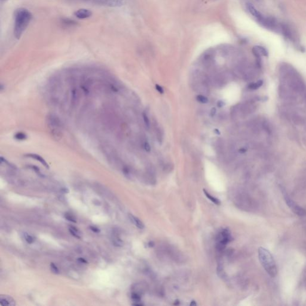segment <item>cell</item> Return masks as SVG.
I'll list each match as a JSON object with an SVG mask.
<instances>
[{"instance_id":"1","label":"cell","mask_w":306,"mask_h":306,"mask_svg":"<svg viewBox=\"0 0 306 306\" xmlns=\"http://www.w3.org/2000/svg\"><path fill=\"white\" fill-rule=\"evenodd\" d=\"M14 35L19 40L29 25L32 19V14L27 9L19 8L14 12Z\"/></svg>"},{"instance_id":"2","label":"cell","mask_w":306,"mask_h":306,"mask_svg":"<svg viewBox=\"0 0 306 306\" xmlns=\"http://www.w3.org/2000/svg\"><path fill=\"white\" fill-rule=\"evenodd\" d=\"M259 260L267 273L271 278L276 276L278 273L277 266L275 261L270 252L264 248L258 249Z\"/></svg>"},{"instance_id":"3","label":"cell","mask_w":306,"mask_h":306,"mask_svg":"<svg viewBox=\"0 0 306 306\" xmlns=\"http://www.w3.org/2000/svg\"><path fill=\"white\" fill-rule=\"evenodd\" d=\"M233 240L231 233L228 229H223L220 231L216 238V248L219 251H222L227 243Z\"/></svg>"},{"instance_id":"4","label":"cell","mask_w":306,"mask_h":306,"mask_svg":"<svg viewBox=\"0 0 306 306\" xmlns=\"http://www.w3.org/2000/svg\"><path fill=\"white\" fill-rule=\"evenodd\" d=\"M258 22L261 26L266 28L267 29L276 32H281L282 24H280L276 19L273 17L263 16V17Z\"/></svg>"},{"instance_id":"5","label":"cell","mask_w":306,"mask_h":306,"mask_svg":"<svg viewBox=\"0 0 306 306\" xmlns=\"http://www.w3.org/2000/svg\"><path fill=\"white\" fill-rule=\"evenodd\" d=\"M283 193V195L284 196V199L289 208L291 209V211L298 216H305L306 215V211L303 208L300 207L296 203H295L293 200L291 199L288 195V194L283 190H282Z\"/></svg>"},{"instance_id":"6","label":"cell","mask_w":306,"mask_h":306,"mask_svg":"<svg viewBox=\"0 0 306 306\" xmlns=\"http://www.w3.org/2000/svg\"><path fill=\"white\" fill-rule=\"evenodd\" d=\"M93 4L111 7H118L123 6V0H82Z\"/></svg>"},{"instance_id":"7","label":"cell","mask_w":306,"mask_h":306,"mask_svg":"<svg viewBox=\"0 0 306 306\" xmlns=\"http://www.w3.org/2000/svg\"><path fill=\"white\" fill-rule=\"evenodd\" d=\"M281 33L288 40H291L293 42H297L298 37L296 32L293 28L286 24H282L281 26Z\"/></svg>"},{"instance_id":"8","label":"cell","mask_w":306,"mask_h":306,"mask_svg":"<svg viewBox=\"0 0 306 306\" xmlns=\"http://www.w3.org/2000/svg\"><path fill=\"white\" fill-rule=\"evenodd\" d=\"M48 123L49 124V127L51 129V131L54 136L56 137H59L60 135V129H61V124L60 121L58 119L54 117L53 116L49 117Z\"/></svg>"},{"instance_id":"9","label":"cell","mask_w":306,"mask_h":306,"mask_svg":"<svg viewBox=\"0 0 306 306\" xmlns=\"http://www.w3.org/2000/svg\"><path fill=\"white\" fill-rule=\"evenodd\" d=\"M253 54L258 59H260L261 56H267L268 52L266 48L261 46H255L253 47Z\"/></svg>"},{"instance_id":"10","label":"cell","mask_w":306,"mask_h":306,"mask_svg":"<svg viewBox=\"0 0 306 306\" xmlns=\"http://www.w3.org/2000/svg\"><path fill=\"white\" fill-rule=\"evenodd\" d=\"M74 15L77 18L79 19H85L91 17L92 15V12L89 9H80L75 12Z\"/></svg>"},{"instance_id":"11","label":"cell","mask_w":306,"mask_h":306,"mask_svg":"<svg viewBox=\"0 0 306 306\" xmlns=\"http://www.w3.org/2000/svg\"><path fill=\"white\" fill-rule=\"evenodd\" d=\"M0 304L2 306H14L16 305L15 301L10 296L1 295Z\"/></svg>"},{"instance_id":"12","label":"cell","mask_w":306,"mask_h":306,"mask_svg":"<svg viewBox=\"0 0 306 306\" xmlns=\"http://www.w3.org/2000/svg\"><path fill=\"white\" fill-rule=\"evenodd\" d=\"M247 9L249 13L253 15V16L257 20V21L260 20L263 17V15L259 11H258L256 8L251 3L247 4Z\"/></svg>"},{"instance_id":"13","label":"cell","mask_w":306,"mask_h":306,"mask_svg":"<svg viewBox=\"0 0 306 306\" xmlns=\"http://www.w3.org/2000/svg\"><path fill=\"white\" fill-rule=\"evenodd\" d=\"M25 157H28V158H31V159H34V160H36L37 161H39L40 163H41L46 168H49V166L47 164V163L46 161V160H44L42 157H41L40 156L38 155V154L30 153V154H25Z\"/></svg>"},{"instance_id":"14","label":"cell","mask_w":306,"mask_h":306,"mask_svg":"<svg viewBox=\"0 0 306 306\" xmlns=\"http://www.w3.org/2000/svg\"><path fill=\"white\" fill-rule=\"evenodd\" d=\"M129 218H130L131 222L138 228H139L140 229H143L144 228V224L138 218L133 216V215H131V214H130L129 215Z\"/></svg>"},{"instance_id":"15","label":"cell","mask_w":306,"mask_h":306,"mask_svg":"<svg viewBox=\"0 0 306 306\" xmlns=\"http://www.w3.org/2000/svg\"><path fill=\"white\" fill-rule=\"evenodd\" d=\"M203 192H204V194H205V196H206V197H207L208 199H209L212 202H213V203H215V205H219L221 204V201H220V200H219L217 198H216V197H215L212 196V195H211V194H209V193H208V191H207L205 189H203Z\"/></svg>"},{"instance_id":"16","label":"cell","mask_w":306,"mask_h":306,"mask_svg":"<svg viewBox=\"0 0 306 306\" xmlns=\"http://www.w3.org/2000/svg\"><path fill=\"white\" fill-rule=\"evenodd\" d=\"M263 84V81L262 80H259L256 83H251L248 86V88L251 90H256L258 88H260Z\"/></svg>"},{"instance_id":"17","label":"cell","mask_w":306,"mask_h":306,"mask_svg":"<svg viewBox=\"0 0 306 306\" xmlns=\"http://www.w3.org/2000/svg\"><path fill=\"white\" fill-rule=\"evenodd\" d=\"M69 231L70 233L76 238H77V239L81 238L80 232L76 227L73 226L70 227L69 228Z\"/></svg>"},{"instance_id":"18","label":"cell","mask_w":306,"mask_h":306,"mask_svg":"<svg viewBox=\"0 0 306 306\" xmlns=\"http://www.w3.org/2000/svg\"><path fill=\"white\" fill-rule=\"evenodd\" d=\"M112 241H113L114 245H116V246H121L123 245V241L116 234H114V237L112 238Z\"/></svg>"},{"instance_id":"19","label":"cell","mask_w":306,"mask_h":306,"mask_svg":"<svg viewBox=\"0 0 306 306\" xmlns=\"http://www.w3.org/2000/svg\"><path fill=\"white\" fill-rule=\"evenodd\" d=\"M62 23L64 25H68V26H73V25H76L77 24V22L75 20L70 19H63L62 20Z\"/></svg>"},{"instance_id":"20","label":"cell","mask_w":306,"mask_h":306,"mask_svg":"<svg viewBox=\"0 0 306 306\" xmlns=\"http://www.w3.org/2000/svg\"><path fill=\"white\" fill-rule=\"evenodd\" d=\"M14 138L17 140L22 141V140H25L27 138V135H25V133H22V132H17L14 135Z\"/></svg>"},{"instance_id":"21","label":"cell","mask_w":306,"mask_h":306,"mask_svg":"<svg viewBox=\"0 0 306 306\" xmlns=\"http://www.w3.org/2000/svg\"><path fill=\"white\" fill-rule=\"evenodd\" d=\"M197 100L202 104H206L208 102V98L203 95H198L197 96Z\"/></svg>"},{"instance_id":"22","label":"cell","mask_w":306,"mask_h":306,"mask_svg":"<svg viewBox=\"0 0 306 306\" xmlns=\"http://www.w3.org/2000/svg\"><path fill=\"white\" fill-rule=\"evenodd\" d=\"M131 297H132V299L133 300V301L135 302H140V300H141V295L138 293H132V295H131Z\"/></svg>"},{"instance_id":"23","label":"cell","mask_w":306,"mask_h":306,"mask_svg":"<svg viewBox=\"0 0 306 306\" xmlns=\"http://www.w3.org/2000/svg\"><path fill=\"white\" fill-rule=\"evenodd\" d=\"M24 236L25 239V240L27 241L28 243L31 244V243H32L34 241V238L32 236H30L29 234H28L27 233H24Z\"/></svg>"},{"instance_id":"24","label":"cell","mask_w":306,"mask_h":306,"mask_svg":"<svg viewBox=\"0 0 306 306\" xmlns=\"http://www.w3.org/2000/svg\"><path fill=\"white\" fill-rule=\"evenodd\" d=\"M65 218L67 219V220L69 221H71V222H73V223H76V218L71 214H69V213H66L65 215Z\"/></svg>"},{"instance_id":"25","label":"cell","mask_w":306,"mask_h":306,"mask_svg":"<svg viewBox=\"0 0 306 306\" xmlns=\"http://www.w3.org/2000/svg\"><path fill=\"white\" fill-rule=\"evenodd\" d=\"M50 267H51V270H52V271L55 274H58L59 273V269L56 266V265L54 264V263H51L50 264Z\"/></svg>"},{"instance_id":"26","label":"cell","mask_w":306,"mask_h":306,"mask_svg":"<svg viewBox=\"0 0 306 306\" xmlns=\"http://www.w3.org/2000/svg\"><path fill=\"white\" fill-rule=\"evenodd\" d=\"M143 118H144V123L146 124V126L148 128L149 127V121L148 117V116H147V115H146V113H143Z\"/></svg>"},{"instance_id":"27","label":"cell","mask_w":306,"mask_h":306,"mask_svg":"<svg viewBox=\"0 0 306 306\" xmlns=\"http://www.w3.org/2000/svg\"><path fill=\"white\" fill-rule=\"evenodd\" d=\"M156 90H157L159 93H161V94L164 93V90H163V88H162L161 86H160L159 85L156 84Z\"/></svg>"},{"instance_id":"28","label":"cell","mask_w":306,"mask_h":306,"mask_svg":"<svg viewBox=\"0 0 306 306\" xmlns=\"http://www.w3.org/2000/svg\"><path fill=\"white\" fill-rule=\"evenodd\" d=\"M144 149L147 152H149L151 151V146L148 142H146L144 144Z\"/></svg>"},{"instance_id":"29","label":"cell","mask_w":306,"mask_h":306,"mask_svg":"<svg viewBox=\"0 0 306 306\" xmlns=\"http://www.w3.org/2000/svg\"><path fill=\"white\" fill-rule=\"evenodd\" d=\"M90 228L91 230L94 231V233H99V232L100 231V230H99L98 228H96V227H95L92 226L90 227Z\"/></svg>"},{"instance_id":"30","label":"cell","mask_w":306,"mask_h":306,"mask_svg":"<svg viewBox=\"0 0 306 306\" xmlns=\"http://www.w3.org/2000/svg\"><path fill=\"white\" fill-rule=\"evenodd\" d=\"M216 108H212L211 109V117H213V116H215V114L216 113Z\"/></svg>"},{"instance_id":"31","label":"cell","mask_w":306,"mask_h":306,"mask_svg":"<svg viewBox=\"0 0 306 306\" xmlns=\"http://www.w3.org/2000/svg\"><path fill=\"white\" fill-rule=\"evenodd\" d=\"M217 105H218V107L221 108V107L225 105V103L223 101H219L217 104Z\"/></svg>"},{"instance_id":"32","label":"cell","mask_w":306,"mask_h":306,"mask_svg":"<svg viewBox=\"0 0 306 306\" xmlns=\"http://www.w3.org/2000/svg\"><path fill=\"white\" fill-rule=\"evenodd\" d=\"M78 261H80V263H84V264H86V263H87L86 260H85L84 258H79Z\"/></svg>"},{"instance_id":"33","label":"cell","mask_w":306,"mask_h":306,"mask_svg":"<svg viewBox=\"0 0 306 306\" xmlns=\"http://www.w3.org/2000/svg\"><path fill=\"white\" fill-rule=\"evenodd\" d=\"M190 306H197V304H196V301L193 300V301H191V303H190Z\"/></svg>"},{"instance_id":"34","label":"cell","mask_w":306,"mask_h":306,"mask_svg":"<svg viewBox=\"0 0 306 306\" xmlns=\"http://www.w3.org/2000/svg\"><path fill=\"white\" fill-rule=\"evenodd\" d=\"M246 150L245 149H244V148H241V149H239V152L240 153H243L246 152Z\"/></svg>"},{"instance_id":"35","label":"cell","mask_w":306,"mask_h":306,"mask_svg":"<svg viewBox=\"0 0 306 306\" xmlns=\"http://www.w3.org/2000/svg\"><path fill=\"white\" fill-rule=\"evenodd\" d=\"M174 304V305H179V300H176V301H175V302L174 303V304Z\"/></svg>"},{"instance_id":"36","label":"cell","mask_w":306,"mask_h":306,"mask_svg":"<svg viewBox=\"0 0 306 306\" xmlns=\"http://www.w3.org/2000/svg\"><path fill=\"white\" fill-rule=\"evenodd\" d=\"M148 245H149V246L150 247H151V246H153L154 245V244H153V242H149Z\"/></svg>"},{"instance_id":"37","label":"cell","mask_w":306,"mask_h":306,"mask_svg":"<svg viewBox=\"0 0 306 306\" xmlns=\"http://www.w3.org/2000/svg\"><path fill=\"white\" fill-rule=\"evenodd\" d=\"M215 133H217V134H218V135H219V134H220V133H219V131H218V130H217V129H215Z\"/></svg>"}]
</instances>
